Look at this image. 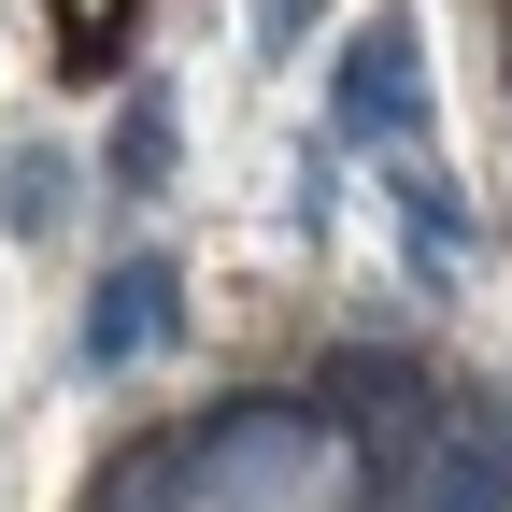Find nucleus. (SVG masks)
I'll list each match as a JSON object with an SVG mask.
<instances>
[{"label": "nucleus", "instance_id": "nucleus-4", "mask_svg": "<svg viewBox=\"0 0 512 512\" xmlns=\"http://www.w3.org/2000/svg\"><path fill=\"white\" fill-rule=\"evenodd\" d=\"M342 128H399V143H427V43L413 29H370L356 57H342Z\"/></svg>", "mask_w": 512, "mask_h": 512}, {"label": "nucleus", "instance_id": "nucleus-5", "mask_svg": "<svg viewBox=\"0 0 512 512\" xmlns=\"http://www.w3.org/2000/svg\"><path fill=\"white\" fill-rule=\"evenodd\" d=\"M114 43H128V0H57V57L72 72H114Z\"/></svg>", "mask_w": 512, "mask_h": 512}, {"label": "nucleus", "instance_id": "nucleus-1", "mask_svg": "<svg viewBox=\"0 0 512 512\" xmlns=\"http://www.w3.org/2000/svg\"><path fill=\"white\" fill-rule=\"evenodd\" d=\"M171 512H328V413L242 399L171 456Z\"/></svg>", "mask_w": 512, "mask_h": 512}, {"label": "nucleus", "instance_id": "nucleus-6", "mask_svg": "<svg viewBox=\"0 0 512 512\" xmlns=\"http://www.w3.org/2000/svg\"><path fill=\"white\" fill-rule=\"evenodd\" d=\"M157 157H171V100H143L114 128V185H157Z\"/></svg>", "mask_w": 512, "mask_h": 512}, {"label": "nucleus", "instance_id": "nucleus-2", "mask_svg": "<svg viewBox=\"0 0 512 512\" xmlns=\"http://www.w3.org/2000/svg\"><path fill=\"white\" fill-rule=\"evenodd\" d=\"M384 512H512V413L498 399H441L427 441L399 456V498Z\"/></svg>", "mask_w": 512, "mask_h": 512}, {"label": "nucleus", "instance_id": "nucleus-3", "mask_svg": "<svg viewBox=\"0 0 512 512\" xmlns=\"http://www.w3.org/2000/svg\"><path fill=\"white\" fill-rule=\"evenodd\" d=\"M171 328H185V285H171V256H128V271H100V299H86V356H100V370L157 356Z\"/></svg>", "mask_w": 512, "mask_h": 512}, {"label": "nucleus", "instance_id": "nucleus-7", "mask_svg": "<svg viewBox=\"0 0 512 512\" xmlns=\"http://www.w3.org/2000/svg\"><path fill=\"white\" fill-rule=\"evenodd\" d=\"M256 29H271V43H285V29H313V0H256Z\"/></svg>", "mask_w": 512, "mask_h": 512}]
</instances>
